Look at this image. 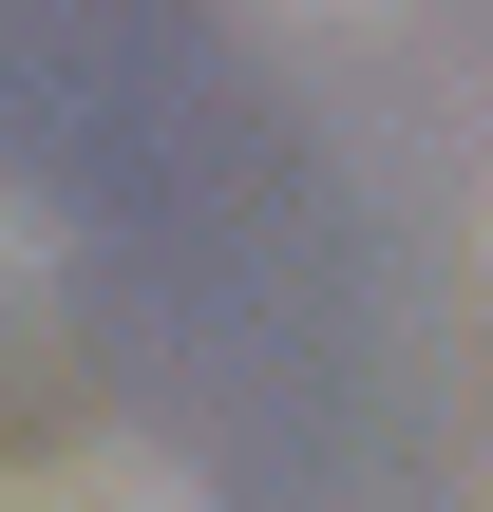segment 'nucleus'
I'll use <instances>...</instances> for the list:
<instances>
[{
	"mask_svg": "<svg viewBox=\"0 0 493 512\" xmlns=\"http://www.w3.org/2000/svg\"><path fill=\"white\" fill-rule=\"evenodd\" d=\"M57 512H190V494H171V475H133V456H114V475H76V494H57Z\"/></svg>",
	"mask_w": 493,
	"mask_h": 512,
	"instance_id": "f257e3e1",
	"label": "nucleus"
}]
</instances>
